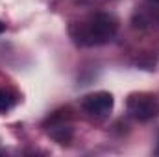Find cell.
I'll return each instance as SVG.
<instances>
[{
	"instance_id": "6da1fadb",
	"label": "cell",
	"mask_w": 159,
	"mask_h": 157,
	"mask_svg": "<svg viewBox=\"0 0 159 157\" xmlns=\"http://www.w3.org/2000/svg\"><path fill=\"white\" fill-rule=\"evenodd\" d=\"M119 32V20L109 13H94L70 26V37L80 46H100L113 39Z\"/></svg>"
},
{
	"instance_id": "7a4b0ae2",
	"label": "cell",
	"mask_w": 159,
	"mask_h": 157,
	"mask_svg": "<svg viewBox=\"0 0 159 157\" xmlns=\"http://www.w3.org/2000/svg\"><path fill=\"white\" fill-rule=\"evenodd\" d=\"M113 94L111 92H106V91H98V92H93V94H87L83 100H81V107L87 115L94 118H104L107 117L111 111H113Z\"/></svg>"
},
{
	"instance_id": "3957f363",
	"label": "cell",
	"mask_w": 159,
	"mask_h": 157,
	"mask_svg": "<svg viewBox=\"0 0 159 157\" xmlns=\"http://www.w3.org/2000/svg\"><path fill=\"white\" fill-rule=\"evenodd\" d=\"M128 113L137 120L146 122L157 115V104L152 94H146V92L131 94L128 98Z\"/></svg>"
},
{
	"instance_id": "277c9868",
	"label": "cell",
	"mask_w": 159,
	"mask_h": 157,
	"mask_svg": "<svg viewBox=\"0 0 159 157\" xmlns=\"http://www.w3.org/2000/svg\"><path fill=\"white\" fill-rule=\"evenodd\" d=\"M17 100H19V96L11 89H2L0 87V113H7L9 109H13Z\"/></svg>"
},
{
	"instance_id": "5b68a950",
	"label": "cell",
	"mask_w": 159,
	"mask_h": 157,
	"mask_svg": "<svg viewBox=\"0 0 159 157\" xmlns=\"http://www.w3.org/2000/svg\"><path fill=\"white\" fill-rule=\"evenodd\" d=\"M4 30H6V24H4V22H0V34H2Z\"/></svg>"
},
{
	"instance_id": "8992f818",
	"label": "cell",
	"mask_w": 159,
	"mask_h": 157,
	"mask_svg": "<svg viewBox=\"0 0 159 157\" xmlns=\"http://www.w3.org/2000/svg\"><path fill=\"white\" fill-rule=\"evenodd\" d=\"M156 154L159 155V141H157V148H156Z\"/></svg>"
},
{
	"instance_id": "52a82bcc",
	"label": "cell",
	"mask_w": 159,
	"mask_h": 157,
	"mask_svg": "<svg viewBox=\"0 0 159 157\" xmlns=\"http://www.w3.org/2000/svg\"><path fill=\"white\" fill-rule=\"evenodd\" d=\"M154 2H157V4H159V0H154Z\"/></svg>"
}]
</instances>
